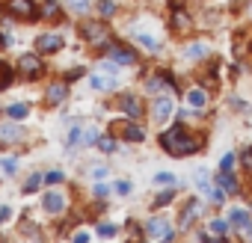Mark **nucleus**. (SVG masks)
I'll return each mask as SVG.
<instances>
[{
  "label": "nucleus",
  "mask_w": 252,
  "mask_h": 243,
  "mask_svg": "<svg viewBox=\"0 0 252 243\" xmlns=\"http://www.w3.org/2000/svg\"><path fill=\"white\" fill-rule=\"evenodd\" d=\"M146 234H149V237H158V240H169V237H172V228H169L163 219H149V222H146Z\"/></svg>",
  "instance_id": "obj_4"
},
{
  "label": "nucleus",
  "mask_w": 252,
  "mask_h": 243,
  "mask_svg": "<svg viewBox=\"0 0 252 243\" xmlns=\"http://www.w3.org/2000/svg\"><path fill=\"white\" fill-rule=\"evenodd\" d=\"M217 184H220L225 193H237V181H234V175H231V172H222V169H220V175H217Z\"/></svg>",
  "instance_id": "obj_13"
},
{
  "label": "nucleus",
  "mask_w": 252,
  "mask_h": 243,
  "mask_svg": "<svg viewBox=\"0 0 252 243\" xmlns=\"http://www.w3.org/2000/svg\"><path fill=\"white\" fill-rule=\"evenodd\" d=\"M95 196H98V199H107V196H110V190H107L104 184H98V187H95Z\"/></svg>",
  "instance_id": "obj_38"
},
{
  "label": "nucleus",
  "mask_w": 252,
  "mask_h": 243,
  "mask_svg": "<svg viewBox=\"0 0 252 243\" xmlns=\"http://www.w3.org/2000/svg\"><path fill=\"white\" fill-rule=\"evenodd\" d=\"M18 65H21V71H24V74H30V77L42 71V62H39V57H36V54H24Z\"/></svg>",
  "instance_id": "obj_9"
},
{
  "label": "nucleus",
  "mask_w": 252,
  "mask_h": 243,
  "mask_svg": "<svg viewBox=\"0 0 252 243\" xmlns=\"http://www.w3.org/2000/svg\"><path fill=\"white\" fill-rule=\"evenodd\" d=\"M240 163H243L246 169H252V149H249V152H243V157H240Z\"/></svg>",
  "instance_id": "obj_37"
},
{
  "label": "nucleus",
  "mask_w": 252,
  "mask_h": 243,
  "mask_svg": "<svg viewBox=\"0 0 252 243\" xmlns=\"http://www.w3.org/2000/svg\"><path fill=\"white\" fill-rule=\"evenodd\" d=\"M98 12H101L104 18H110V15L116 12V3H113V0H98Z\"/></svg>",
  "instance_id": "obj_25"
},
{
  "label": "nucleus",
  "mask_w": 252,
  "mask_h": 243,
  "mask_svg": "<svg viewBox=\"0 0 252 243\" xmlns=\"http://www.w3.org/2000/svg\"><path fill=\"white\" fill-rule=\"evenodd\" d=\"M65 6L74 12V15H83L89 9V0H65Z\"/></svg>",
  "instance_id": "obj_20"
},
{
  "label": "nucleus",
  "mask_w": 252,
  "mask_h": 243,
  "mask_svg": "<svg viewBox=\"0 0 252 243\" xmlns=\"http://www.w3.org/2000/svg\"><path fill=\"white\" fill-rule=\"evenodd\" d=\"M98 234H101V237H113V234H116V225H110V222H101V225H98Z\"/></svg>",
  "instance_id": "obj_32"
},
{
  "label": "nucleus",
  "mask_w": 252,
  "mask_h": 243,
  "mask_svg": "<svg viewBox=\"0 0 252 243\" xmlns=\"http://www.w3.org/2000/svg\"><path fill=\"white\" fill-rule=\"evenodd\" d=\"M9 216H12V211H9V208H0V222H6Z\"/></svg>",
  "instance_id": "obj_41"
},
{
  "label": "nucleus",
  "mask_w": 252,
  "mask_h": 243,
  "mask_svg": "<svg viewBox=\"0 0 252 243\" xmlns=\"http://www.w3.org/2000/svg\"><path fill=\"white\" fill-rule=\"evenodd\" d=\"M63 48V36L60 33H45L36 39V51L39 54H51V51H60Z\"/></svg>",
  "instance_id": "obj_3"
},
{
  "label": "nucleus",
  "mask_w": 252,
  "mask_h": 243,
  "mask_svg": "<svg viewBox=\"0 0 252 243\" xmlns=\"http://www.w3.org/2000/svg\"><path fill=\"white\" fill-rule=\"evenodd\" d=\"M89 83H92V89H98V92H104V89H113V86H116L113 80H104L101 74H92V77H89Z\"/></svg>",
  "instance_id": "obj_19"
},
{
  "label": "nucleus",
  "mask_w": 252,
  "mask_h": 243,
  "mask_svg": "<svg viewBox=\"0 0 252 243\" xmlns=\"http://www.w3.org/2000/svg\"><path fill=\"white\" fill-rule=\"evenodd\" d=\"M65 95H68V86H65V83H54V86H48V104H63Z\"/></svg>",
  "instance_id": "obj_11"
},
{
  "label": "nucleus",
  "mask_w": 252,
  "mask_h": 243,
  "mask_svg": "<svg viewBox=\"0 0 252 243\" xmlns=\"http://www.w3.org/2000/svg\"><path fill=\"white\" fill-rule=\"evenodd\" d=\"M104 175H107V169H104V166H95V169H92V178H98V181H101Z\"/></svg>",
  "instance_id": "obj_40"
},
{
  "label": "nucleus",
  "mask_w": 252,
  "mask_h": 243,
  "mask_svg": "<svg viewBox=\"0 0 252 243\" xmlns=\"http://www.w3.org/2000/svg\"><path fill=\"white\" fill-rule=\"evenodd\" d=\"M74 240H77V243H86V240H89V234H86V231H77V234H74Z\"/></svg>",
  "instance_id": "obj_42"
},
{
  "label": "nucleus",
  "mask_w": 252,
  "mask_h": 243,
  "mask_svg": "<svg viewBox=\"0 0 252 243\" xmlns=\"http://www.w3.org/2000/svg\"><path fill=\"white\" fill-rule=\"evenodd\" d=\"M0 137H3V140H18L21 128H0Z\"/></svg>",
  "instance_id": "obj_29"
},
{
  "label": "nucleus",
  "mask_w": 252,
  "mask_h": 243,
  "mask_svg": "<svg viewBox=\"0 0 252 243\" xmlns=\"http://www.w3.org/2000/svg\"><path fill=\"white\" fill-rule=\"evenodd\" d=\"M6 113H9L12 119H24V116H27V104H9Z\"/></svg>",
  "instance_id": "obj_23"
},
{
  "label": "nucleus",
  "mask_w": 252,
  "mask_h": 243,
  "mask_svg": "<svg viewBox=\"0 0 252 243\" xmlns=\"http://www.w3.org/2000/svg\"><path fill=\"white\" fill-rule=\"evenodd\" d=\"M42 181H45L42 175H30V178H27V184H24V193H33V190H39V187H42Z\"/></svg>",
  "instance_id": "obj_27"
},
{
  "label": "nucleus",
  "mask_w": 252,
  "mask_h": 243,
  "mask_svg": "<svg viewBox=\"0 0 252 243\" xmlns=\"http://www.w3.org/2000/svg\"><path fill=\"white\" fill-rule=\"evenodd\" d=\"M205 54H208V45H190V48H187V57H190V60H199V57H205Z\"/></svg>",
  "instance_id": "obj_26"
},
{
  "label": "nucleus",
  "mask_w": 252,
  "mask_h": 243,
  "mask_svg": "<svg viewBox=\"0 0 252 243\" xmlns=\"http://www.w3.org/2000/svg\"><path fill=\"white\" fill-rule=\"evenodd\" d=\"M63 178H65V175H63V169H54V172H48V175H45V181H48V184H60Z\"/></svg>",
  "instance_id": "obj_31"
},
{
  "label": "nucleus",
  "mask_w": 252,
  "mask_h": 243,
  "mask_svg": "<svg viewBox=\"0 0 252 243\" xmlns=\"http://www.w3.org/2000/svg\"><path fill=\"white\" fill-rule=\"evenodd\" d=\"M80 140H83V128H80V125H74V128H71V134H68V146H74V143H80Z\"/></svg>",
  "instance_id": "obj_30"
},
{
  "label": "nucleus",
  "mask_w": 252,
  "mask_h": 243,
  "mask_svg": "<svg viewBox=\"0 0 252 243\" xmlns=\"http://www.w3.org/2000/svg\"><path fill=\"white\" fill-rule=\"evenodd\" d=\"M107 54H110V60L116 62V65H134V51H128V48H119V45H110L107 42Z\"/></svg>",
  "instance_id": "obj_2"
},
{
  "label": "nucleus",
  "mask_w": 252,
  "mask_h": 243,
  "mask_svg": "<svg viewBox=\"0 0 252 243\" xmlns=\"http://www.w3.org/2000/svg\"><path fill=\"white\" fill-rule=\"evenodd\" d=\"M172 116V101L169 98H158L155 101V122H166Z\"/></svg>",
  "instance_id": "obj_10"
},
{
  "label": "nucleus",
  "mask_w": 252,
  "mask_h": 243,
  "mask_svg": "<svg viewBox=\"0 0 252 243\" xmlns=\"http://www.w3.org/2000/svg\"><path fill=\"white\" fill-rule=\"evenodd\" d=\"M175 181H178V178H175L172 172H158V175H155V184H160V187H169V184H175Z\"/></svg>",
  "instance_id": "obj_24"
},
{
  "label": "nucleus",
  "mask_w": 252,
  "mask_h": 243,
  "mask_svg": "<svg viewBox=\"0 0 252 243\" xmlns=\"http://www.w3.org/2000/svg\"><path fill=\"white\" fill-rule=\"evenodd\" d=\"M119 107L128 113V116H140V113H143V104H140L137 98H131V95H125V98L119 101Z\"/></svg>",
  "instance_id": "obj_12"
},
{
  "label": "nucleus",
  "mask_w": 252,
  "mask_h": 243,
  "mask_svg": "<svg viewBox=\"0 0 252 243\" xmlns=\"http://www.w3.org/2000/svg\"><path fill=\"white\" fill-rule=\"evenodd\" d=\"M231 166H234V154H225V157L220 160V169H222V172H231Z\"/></svg>",
  "instance_id": "obj_34"
},
{
  "label": "nucleus",
  "mask_w": 252,
  "mask_h": 243,
  "mask_svg": "<svg viewBox=\"0 0 252 243\" xmlns=\"http://www.w3.org/2000/svg\"><path fill=\"white\" fill-rule=\"evenodd\" d=\"M172 24H175V27H190V18H187L184 12H175V18H172Z\"/></svg>",
  "instance_id": "obj_33"
},
{
  "label": "nucleus",
  "mask_w": 252,
  "mask_h": 243,
  "mask_svg": "<svg viewBox=\"0 0 252 243\" xmlns=\"http://www.w3.org/2000/svg\"><path fill=\"white\" fill-rule=\"evenodd\" d=\"M57 12H60V3H45V6L39 9V15H42V18H54Z\"/></svg>",
  "instance_id": "obj_28"
},
{
  "label": "nucleus",
  "mask_w": 252,
  "mask_h": 243,
  "mask_svg": "<svg viewBox=\"0 0 252 243\" xmlns=\"http://www.w3.org/2000/svg\"><path fill=\"white\" fill-rule=\"evenodd\" d=\"M42 205H45V211H48V213H60V211L65 208V199H63L57 190H51V193H45Z\"/></svg>",
  "instance_id": "obj_7"
},
{
  "label": "nucleus",
  "mask_w": 252,
  "mask_h": 243,
  "mask_svg": "<svg viewBox=\"0 0 252 243\" xmlns=\"http://www.w3.org/2000/svg\"><path fill=\"white\" fill-rule=\"evenodd\" d=\"M208 196H211V202H222V199H225V193H222V187H220V190H211Z\"/></svg>",
  "instance_id": "obj_35"
},
{
  "label": "nucleus",
  "mask_w": 252,
  "mask_h": 243,
  "mask_svg": "<svg viewBox=\"0 0 252 243\" xmlns=\"http://www.w3.org/2000/svg\"><path fill=\"white\" fill-rule=\"evenodd\" d=\"M228 219H231V225H237L240 231H252V216H249L243 208H234V211L228 213Z\"/></svg>",
  "instance_id": "obj_8"
},
{
  "label": "nucleus",
  "mask_w": 252,
  "mask_h": 243,
  "mask_svg": "<svg viewBox=\"0 0 252 243\" xmlns=\"http://www.w3.org/2000/svg\"><path fill=\"white\" fill-rule=\"evenodd\" d=\"M187 101H190V107L199 110V107L208 104V92H205V89H190V92H187Z\"/></svg>",
  "instance_id": "obj_14"
},
{
  "label": "nucleus",
  "mask_w": 252,
  "mask_h": 243,
  "mask_svg": "<svg viewBox=\"0 0 252 243\" xmlns=\"http://www.w3.org/2000/svg\"><path fill=\"white\" fill-rule=\"evenodd\" d=\"M125 140H131V143H143V140H146V131H143V128H137V125H128V128H125Z\"/></svg>",
  "instance_id": "obj_17"
},
{
  "label": "nucleus",
  "mask_w": 252,
  "mask_h": 243,
  "mask_svg": "<svg viewBox=\"0 0 252 243\" xmlns=\"http://www.w3.org/2000/svg\"><path fill=\"white\" fill-rule=\"evenodd\" d=\"M134 39H137L140 45H146L149 51H158V39H152V36H146L143 30H134Z\"/></svg>",
  "instance_id": "obj_18"
},
{
  "label": "nucleus",
  "mask_w": 252,
  "mask_h": 243,
  "mask_svg": "<svg viewBox=\"0 0 252 243\" xmlns=\"http://www.w3.org/2000/svg\"><path fill=\"white\" fill-rule=\"evenodd\" d=\"M80 36H83L86 42H95V45H101V42H107V30H104L101 24H86V27L80 30Z\"/></svg>",
  "instance_id": "obj_6"
},
{
  "label": "nucleus",
  "mask_w": 252,
  "mask_h": 243,
  "mask_svg": "<svg viewBox=\"0 0 252 243\" xmlns=\"http://www.w3.org/2000/svg\"><path fill=\"white\" fill-rule=\"evenodd\" d=\"M12 80H15V71H12V65L0 60V89H6Z\"/></svg>",
  "instance_id": "obj_15"
},
{
  "label": "nucleus",
  "mask_w": 252,
  "mask_h": 243,
  "mask_svg": "<svg viewBox=\"0 0 252 243\" xmlns=\"http://www.w3.org/2000/svg\"><path fill=\"white\" fill-rule=\"evenodd\" d=\"M9 12L18 18H33L36 6H33V0H9Z\"/></svg>",
  "instance_id": "obj_5"
},
{
  "label": "nucleus",
  "mask_w": 252,
  "mask_h": 243,
  "mask_svg": "<svg viewBox=\"0 0 252 243\" xmlns=\"http://www.w3.org/2000/svg\"><path fill=\"white\" fill-rule=\"evenodd\" d=\"M116 193H131V184H128V181H119V184H116Z\"/></svg>",
  "instance_id": "obj_39"
},
{
  "label": "nucleus",
  "mask_w": 252,
  "mask_h": 243,
  "mask_svg": "<svg viewBox=\"0 0 252 243\" xmlns=\"http://www.w3.org/2000/svg\"><path fill=\"white\" fill-rule=\"evenodd\" d=\"M211 231H214V234H220V237H225V234L231 231V219H222V216L211 219Z\"/></svg>",
  "instance_id": "obj_16"
},
{
  "label": "nucleus",
  "mask_w": 252,
  "mask_h": 243,
  "mask_svg": "<svg viewBox=\"0 0 252 243\" xmlns=\"http://www.w3.org/2000/svg\"><path fill=\"white\" fill-rule=\"evenodd\" d=\"M169 202H172V193H169V190L158 196V205H160V208H163V205H169Z\"/></svg>",
  "instance_id": "obj_36"
},
{
  "label": "nucleus",
  "mask_w": 252,
  "mask_h": 243,
  "mask_svg": "<svg viewBox=\"0 0 252 243\" xmlns=\"http://www.w3.org/2000/svg\"><path fill=\"white\" fill-rule=\"evenodd\" d=\"M160 146H163L172 157H187V154H193V152L199 149V140L190 137L184 128H172V131H166V134L160 137Z\"/></svg>",
  "instance_id": "obj_1"
},
{
  "label": "nucleus",
  "mask_w": 252,
  "mask_h": 243,
  "mask_svg": "<svg viewBox=\"0 0 252 243\" xmlns=\"http://www.w3.org/2000/svg\"><path fill=\"white\" fill-rule=\"evenodd\" d=\"M15 169H18V160H15V157L0 160V175H15Z\"/></svg>",
  "instance_id": "obj_22"
},
{
  "label": "nucleus",
  "mask_w": 252,
  "mask_h": 243,
  "mask_svg": "<svg viewBox=\"0 0 252 243\" xmlns=\"http://www.w3.org/2000/svg\"><path fill=\"white\" fill-rule=\"evenodd\" d=\"M98 152L113 154V152H116V140H113V137H101V140H98Z\"/></svg>",
  "instance_id": "obj_21"
}]
</instances>
